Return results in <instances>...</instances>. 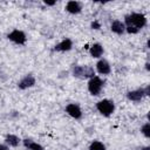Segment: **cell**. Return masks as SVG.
Masks as SVG:
<instances>
[{
    "label": "cell",
    "instance_id": "3957f363",
    "mask_svg": "<svg viewBox=\"0 0 150 150\" xmlns=\"http://www.w3.org/2000/svg\"><path fill=\"white\" fill-rule=\"evenodd\" d=\"M73 75L79 79H91L95 76V70L90 66H75L73 68Z\"/></svg>",
    "mask_w": 150,
    "mask_h": 150
},
{
    "label": "cell",
    "instance_id": "2e32d148",
    "mask_svg": "<svg viewBox=\"0 0 150 150\" xmlns=\"http://www.w3.org/2000/svg\"><path fill=\"white\" fill-rule=\"evenodd\" d=\"M89 150H105V145L101 141H93L89 144Z\"/></svg>",
    "mask_w": 150,
    "mask_h": 150
},
{
    "label": "cell",
    "instance_id": "ac0fdd59",
    "mask_svg": "<svg viewBox=\"0 0 150 150\" xmlns=\"http://www.w3.org/2000/svg\"><path fill=\"white\" fill-rule=\"evenodd\" d=\"M125 32H127V33H129V34H137L139 30H138V29H136V28H134V27L125 26Z\"/></svg>",
    "mask_w": 150,
    "mask_h": 150
},
{
    "label": "cell",
    "instance_id": "cb8c5ba5",
    "mask_svg": "<svg viewBox=\"0 0 150 150\" xmlns=\"http://www.w3.org/2000/svg\"><path fill=\"white\" fill-rule=\"evenodd\" d=\"M141 150H150V148L149 146H145V148H142Z\"/></svg>",
    "mask_w": 150,
    "mask_h": 150
},
{
    "label": "cell",
    "instance_id": "52a82bcc",
    "mask_svg": "<svg viewBox=\"0 0 150 150\" xmlns=\"http://www.w3.org/2000/svg\"><path fill=\"white\" fill-rule=\"evenodd\" d=\"M66 112H67L70 117H73V118H75V120H80V118L82 117V110H81L80 105L76 104V103H69V104H67V107H66Z\"/></svg>",
    "mask_w": 150,
    "mask_h": 150
},
{
    "label": "cell",
    "instance_id": "603a6c76",
    "mask_svg": "<svg viewBox=\"0 0 150 150\" xmlns=\"http://www.w3.org/2000/svg\"><path fill=\"white\" fill-rule=\"evenodd\" d=\"M145 68H146V70H149V62L145 63Z\"/></svg>",
    "mask_w": 150,
    "mask_h": 150
},
{
    "label": "cell",
    "instance_id": "ffe728a7",
    "mask_svg": "<svg viewBox=\"0 0 150 150\" xmlns=\"http://www.w3.org/2000/svg\"><path fill=\"white\" fill-rule=\"evenodd\" d=\"M91 27H93L94 29H98V28H100V23H98L97 21H94V22L91 23Z\"/></svg>",
    "mask_w": 150,
    "mask_h": 150
},
{
    "label": "cell",
    "instance_id": "d6986e66",
    "mask_svg": "<svg viewBox=\"0 0 150 150\" xmlns=\"http://www.w3.org/2000/svg\"><path fill=\"white\" fill-rule=\"evenodd\" d=\"M143 91H144L145 96H149L150 95V86H146L145 88H143Z\"/></svg>",
    "mask_w": 150,
    "mask_h": 150
},
{
    "label": "cell",
    "instance_id": "5bb4252c",
    "mask_svg": "<svg viewBox=\"0 0 150 150\" xmlns=\"http://www.w3.org/2000/svg\"><path fill=\"white\" fill-rule=\"evenodd\" d=\"M22 142H23V145L27 150H45V148L41 144H39V143H36L29 138H25Z\"/></svg>",
    "mask_w": 150,
    "mask_h": 150
},
{
    "label": "cell",
    "instance_id": "7a4b0ae2",
    "mask_svg": "<svg viewBox=\"0 0 150 150\" xmlns=\"http://www.w3.org/2000/svg\"><path fill=\"white\" fill-rule=\"evenodd\" d=\"M96 109L104 117H109L115 111V103L111 100L103 98V100H101V101H98L96 103Z\"/></svg>",
    "mask_w": 150,
    "mask_h": 150
},
{
    "label": "cell",
    "instance_id": "ba28073f",
    "mask_svg": "<svg viewBox=\"0 0 150 150\" xmlns=\"http://www.w3.org/2000/svg\"><path fill=\"white\" fill-rule=\"evenodd\" d=\"M96 70L102 74V75H108L110 74L111 71V67H110V63L105 60V59H100L96 63Z\"/></svg>",
    "mask_w": 150,
    "mask_h": 150
},
{
    "label": "cell",
    "instance_id": "8fae6325",
    "mask_svg": "<svg viewBox=\"0 0 150 150\" xmlns=\"http://www.w3.org/2000/svg\"><path fill=\"white\" fill-rule=\"evenodd\" d=\"M82 9V5L79 2V1H75V0H71V1H68L67 5H66V11L70 14H79Z\"/></svg>",
    "mask_w": 150,
    "mask_h": 150
},
{
    "label": "cell",
    "instance_id": "e0dca14e",
    "mask_svg": "<svg viewBox=\"0 0 150 150\" xmlns=\"http://www.w3.org/2000/svg\"><path fill=\"white\" fill-rule=\"evenodd\" d=\"M141 132L143 134V136L145 138H149L150 137V123L149 122H145L142 127H141Z\"/></svg>",
    "mask_w": 150,
    "mask_h": 150
},
{
    "label": "cell",
    "instance_id": "7c38bea8",
    "mask_svg": "<svg viewBox=\"0 0 150 150\" xmlns=\"http://www.w3.org/2000/svg\"><path fill=\"white\" fill-rule=\"evenodd\" d=\"M110 29H111L112 33H115V34H117V35H122V34L125 32V25L123 23V21L114 20V21L111 22Z\"/></svg>",
    "mask_w": 150,
    "mask_h": 150
},
{
    "label": "cell",
    "instance_id": "9a60e30c",
    "mask_svg": "<svg viewBox=\"0 0 150 150\" xmlns=\"http://www.w3.org/2000/svg\"><path fill=\"white\" fill-rule=\"evenodd\" d=\"M5 142L8 146H18L20 144V138L16 136V135H13V134H8L6 137H5Z\"/></svg>",
    "mask_w": 150,
    "mask_h": 150
},
{
    "label": "cell",
    "instance_id": "6da1fadb",
    "mask_svg": "<svg viewBox=\"0 0 150 150\" xmlns=\"http://www.w3.org/2000/svg\"><path fill=\"white\" fill-rule=\"evenodd\" d=\"M125 26L134 27L138 30H141L143 27L146 26V18L142 13H131L124 16V22Z\"/></svg>",
    "mask_w": 150,
    "mask_h": 150
},
{
    "label": "cell",
    "instance_id": "9c48e42d",
    "mask_svg": "<svg viewBox=\"0 0 150 150\" xmlns=\"http://www.w3.org/2000/svg\"><path fill=\"white\" fill-rule=\"evenodd\" d=\"M144 91H143V88L141 89H135V90H131V91H128L127 93V97L128 100L132 101V102H139L141 100H143L144 97Z\"/></svg>",
    "mask_w": 150,
    "mask_h": 150
},
{
    "label": "cell",
    "instance_id": "44dd1931",
    "mask_svg": "<svg viewBox=\"0 0 150 150\" xmlns=\"http://www.w3.org/2000/svg\"><path fill=\"white\" fill-rule=\"evenodd\" d=\"M0 150H9V148H8L6 144H2V143H0Z\"/></svg>",
    "mask_w": 150,
    "mask_h": 150
},
{
    "label": "cell",
    "instance_id": "7402d4cb",
    "mask_svg": "<svg viewBox=\"0 0 150 150\" xmlns=\"http://www.w3.org/2000/svg\"><path fill=\"white\" fill-rule=\"evenodd\" d=\"M45 4H46L47 6H54V5L56 4V1H47V0H46Z\"/></svg>",
    "mask_w": 150,
    "mask_h": 150
},
{
    "label": "cell",
    "instance_id": "5b68a950",
    "mask_svg": "<svg viewBox=\"0 0 150 150\" xmlns=\"http://www.w3.org/2000/svg\"><path fill=\"white\" fill-rule=\"evenodd\" d=\"M7 39L11 40L12 42L16 43V45H20V46H22V45H25L27 42L26 34L20 29H13L11 33L7 34Z\"/></svg>",
    "mask_w": 150,
    "mask_h": 150
},
{
    "label": "cell",
    "instance_id": "277c9868",
    "mask_svg": "<svg viewBox=\"0 0 150 150\" xmlns=\"http://www.w3.org/2000/svg\"><path fill=\"white\" fill-rule=\"evenodd\" d=\"M103 86H104V82L102 81V79L95 75L94 77L89 79V81H88V91L93 96H98L102 91Z\"/></svg>",
    "mask_w": 150,
    "mask_h": 150
},
{
    "label": "cell",
    "instance_id": "30bf717a",
    "mask_svg": "<svg viewBox=\"0 0 150 150\" xmlns=\"http://www.w3.org/2000/svg\"><path fill=\"white\" fill-rule=\"evenodd\" d=\"M73 47V41L70 39H63L61 42H59L55 47H54V50L55 52H68Z\"/></svg>",
    "mask_w": 150,
    "mask_h": 150
},
{
    "label": "cell",
    "instance_id": "8992f818",
    "mask_svg": "<svg viewBox=\"0 0 150 150\" xmlns=\"http://www.w3.org/2000/svg\"><path fill=\"white\" fill-rule=\"evenodd\" d=\"M35 77L32 75V74H27L26 76H23L19 82H18V88L21 89V90H25V89H28V88H32L34 84H35Z\"/></svg>",
    "mask_w": 150,
    "mask_h": 150
},
{
    "label": "cell",
    "instance_id": "4fadbf2b",
    "mask_svg": "<svg viewBox=\"0 0 150 150\" xmlns=\"http://www.w3.org/2000/svg\"><path fill=\"white\" fill-rule=\"evenodd\" d=\"M103 52H104V49H103V46L101 43H94L89 48V54L95 59H100L103 55Z\"/></svg>",
    "mask_w": 150,
    "mask_h": 150
}]
</instances>
